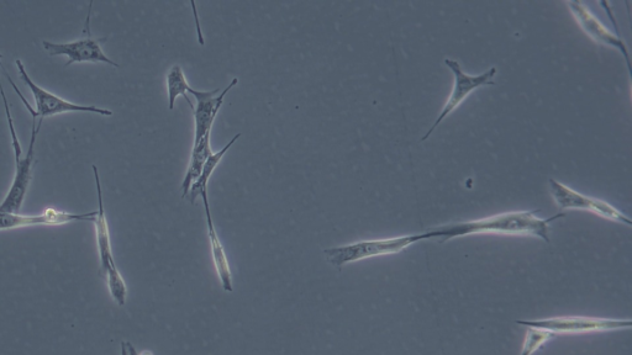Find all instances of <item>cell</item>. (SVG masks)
<instances>
[{
  "instance_id": "cell-8",
  "label": "cell",
  "mask_w": 632,
  "mask_h": 355,
  "mask_svg": "<svg viewBox=\"0 0 632 355\" xmlns=\"http://www.w3.org/2000/svg\"><path fill=\"white\" fill-rule=\"evenodd\" d=\"M445 65L454 73V88H452L450 97L447 99L445 107L442 108L439 118H437L434 125L431 126V129L428 131V134H426L421 141L428 140L430 135L437 129V126H439L447 116L460 108L463 102H466L472 93L476 92L479 88L494 86L495 84L494 77L495 74H497V68L495 67L489 68L487 72L478 74V76H470V74L463 72L460 63L455 60L447 58Z\"/></svg>"
},
{
  "instance_id": "cell-12",
  "label": "cell",
  "mask_w": 632,
  "mask_h": 355,
  "mask_svg": "<svg viewBox=\"0 0 632 355\" xmlns=\"http://www.w3.org/2000/svg\"><path fill=\"white\" fill-rule=\"evenodd\" d=\"M93 172L94 178H96L98 210L96 216L93 217L92 222L94 226H96L97 245L100 258V273H102L103 277H105L110 270L118 267L117 264H115L113 257L112 241H110L109 225L104 209L102 183H100L97 166H93Z\"/></svg>"
},
{
  "instance_id": "cell-7",
  "label": "cell",
  "mask_w": 632,
  "mask_h": 355,
  "mask_svg": "<svg viewBox=\"0 0 632 355\" xmlns=\"http://www.w3.org/2000/svg\"><path fill=\"white\" fill-rule=\"evenodd\" d=\"M92 5H89V13L86 20V28H84V34L87 36L84 39L66 42V44H54V42L44 41L42 46L49 52L50 56H66L68 62L65 67L73 65V63H107V65L119 68L118 63L104 54L103 44L107 42L108 37H102V39H96L91 33V14Z\"/></svg>"
},
{
  "instance_id": "cell-18",
  "label": "cell",
  "mask_w": 632,
  "mask_h": 355,
  "mask_svg": "<svg viewBox=\"0 0 632 355\" xmlns=\"http://www.w3.org/2000/svg\"><path fill=\"white\" fill-rule=\"evenodd\" d=\"M107 279L108 288L113 299L118 302L120 306L126 304V298H128V286H126L123 277L118 268L110 270V272L104 277Z\"/></svg>"
},
{
  "instance_id": "cell-11",
  "label": "cell",
  "mask_w": 632,
  "mask_h": 355,
  "mask_svg": "<svg viewBox=\"0 0 632 355\" xmlns=\"http://www.w3.org/2000/svg\"><path fill=\"white\" fill-rule=\"evenodd\" d=\"M97 211L89 214H71L52 208L46 209L44 213L35 216L21 214H0V231L23 229V227L39 225H65L73 221H93Z\"/></svg>"
},
{
  "instance_id": "cell-5",
  "label": "cell",
  "mask_w": 632,
  "mask_h": 355,
  "mask_svg": "<svg viewBox=\"0 0 632 355\" xmlns=\"http://www.w3.org/2000/svg\"><path fill=\"white\" fill-rule=\"evenodd\" d=\"M516 325L539 328L555 336L588 335V333L614 332L629 330L630 320L597 319L586 316H563L553 319L534 321H515Z\"/></svg>"
},
{
  "instance_id": "cell-6",
  "label": "cell",
  "mask_w": 632,
  "mask_h": 355,
  "mask_svg": "<svg viewBox=\"0 0 632 355\" xmlns=\"http://www.w3.org/2000/svg\"><path fill=\"white\" fill-rule=\"evenodd\" d=\"M549 184L552 199L562 210L587 211V213L597 215L605 220L618 222L621 225L629 227L632 225L628 216L607 201L578 193L555 179H550Z\"/></svg>"
},
{
  "instance_id": "cell-10",
  "label": "cell",
  "mask_w": 632,
  "mask_h": 355,
  "mask_svg": "<svg viewBox=\"0 0 632 355\" xmlns=\"http://www.w3.org/2000/svg\"><path fill=\"white\" fill-rule=\"evenodd\" d=\"M237 83H239V79L234 78L223 92H221L220 88L210 90V92H207V90L189 89L188 93L192 94L197 102L196 107L193 108L194 124H196L194 145H197L204 135L213 129L215 118H217L221 105H223L226 94L237 86Z\"/></svg>"
},
{
  "instance_id": "cell-14",
  "label": "cell",
  "mask_w": 632,
  "mask_h": 355,
  "mask_svg": "<svg viewBox=\"0 0 632 355\" xmlns=\"http://www.w3.org/2000/svg\"><path fill=\"white\" fill-rule=\"evenodd\" d=\"M210 139H212V130L208 131L203 139L193 146L191 161H189L186 177H184L182 183V198H187L192 185L197 182L200 174H202L204 164L213 155Z\"/></svg>"
},
{
  "instance_id": "cell-16",
  "label": "cell",
  "mask_w": 632,
  "mask_h": 355,
  "mask_svg": "<svg viewBox=\"0 0 632 355\" xmlns=\"http://www.w3.org/2000/svg\"><path fill=\"white\" fill-rule=\"evenodd\" d=\"M166 84L168 108H170V110L175 109L176 100L178 97H181V95L187 100V103L191 105L192 109L194 108L191 99L188 97L189 89L192 87L189 86L186 74H184L181 66H172L170 70H168L166 74Z\"/></svg>"
},
{
  "instance_id": "cell-17",
  "label": "cell",
  "mask_w": 632,
  "mask_h": 355,
  "mask_svg": "<svg viewBox=\"0 0 632 355\" xmlns=\"http://www.w3.org/2000/svg\"><path fill=\"white\" fill-rule=\"evenodd\" d=\"M526 328H528V331H526L525 341L520 355H533L539 351L540 348L544 347L547 342L556 337L549 331L539 330V328Z\"/></svg>"
},
{
  "instance_id": "cell-15",
  "label": "cell",
  "mask_w": 632,
  "mask_h": 355,
  "mask_svg": "<svg viewBox=\"0 0 632 355\" xmlns=\"http://www.w3.org/2000/svg\"><path fill=\"white\" fill-rule=\"evenodd\" d=\"M240 137L241 134H237L233 137V140H231L228 145L223 148V150L213 153V155L208 158L207 163L204 164L202 174H200L197 182L192 185V188L189 190L187 195L192 204H196L198 196H202L203 193L208 192L209 179L212 178L215 169L219 166V163L223 161L226 153H228L230 148L234 146V143L239 140Z\"/></svg>"
},
{
  "instance_id": "cell-20",
  "label": "cell",
  "mask_w": 632,
  "mask_h": 355,
  "mask_svg": "<svg viewBox=\"0 0 632 355\" xmlns=\"http://www.w3.org/2000/svg\"><path fill=\"white\" fill-rule=\"evenodd\" d=\"M0 58H2V55H0Z\"/></svg>"
},
{
  "instance_id": "cell-3",
  "label": "cell",
  "mask_w": 632,
  "mask_h": 355,
  "mask_svg": "<svg viewBox=\"0 0 632 355\" xmlns=\"http://www.w3.org/2000/svg\"><path fill=\"white\" fill-rule=\"evenodd\" d=\"M15 65H17L19 70V76L23 79V82L26 84V87L30 89V92L33 93V97L35 100V109L30 107L28 100L24 97L23 94L19 92L17 84H15L12 79L9 78L8 73L7 77L10 79V83L19 95L20 99L23 100L25 107L28 108L31 116H35V118H40V120H45L46 118H51V116L66 114V113H93L102 116H112L113 111L109 109L97 108L93 107V105H79L71 102H67V100L62 99L59 95H56L51 92H47L46 89L41 88L36 84L33 79L30 78L28 72H26V68L24 63L20 60L15 61Z\"/></svg>"
},
{
  "instance_id": "cell-2",
  "label": "cell",
  "mask_w": 632,
  "mask_h": 355,
  "mask_svg": "<svg viewBox=\"0 0 632 355\" xmlns=\"http://www.w3.org/2000/svg\"><path fill=\"white\" fill-rule=\"evenodd\" d=\"M0 95H2L5 114H7V121L12 136V146L14 148L15 156V172L12 185H10L9 192L5 195L3 203L0 204V214H20L21 206H23L26 193H28L31 179H33V167L35 161V143L38 140V135L44 123V120H40L38 124V118L33 116V126H31L30 145L28 153L23 157V150H21L20 141L18 139L17 131H15L14 120L8 104L7 95H5L3 84L0 82Z\"/></svg>"
},
{
  "instance_id": "cell-4",
  "label": "cell",
  "mask_w": 632,
  "mask_h": 355,
  "mask_svg": "<svg viewBox=\"0 0 632 355\" xmlns=\"http://www.w3.org/2000/svg\"><path fill=\"white\" fill-rule=\"evenodd\" d=\"M418 242H420L419 235L360 241L347 246L325 249L324 254L331 266L341 269L346 264L360 262L363 259L402 253Z\"/></svg>"
},
{
  "instance_id": "cell-13",
  "label": "cell",
  "mask_w": 632,
  "mask_h": 355,
  "mask_svg": "<svg viewBox=\"0 0 632 355\" xmlns=\"http://www.w3.org/2000/svg\"><path fill=\"white\" fill-rule=\"evenodd\" d=\"M202 199L205 208V214H207L208 222V235L210 241V248H212L213 261L215 270H217L218 277L221 285L226 291H233V274H231L230 264L228 256H226L225 249L219 240L217 231H215L213 216L210 213V205L208 199V192L202 194Z\"/></svg>"
},
{
  "instance_id": "cell-9",
  "label": "cell",
  "mask_w": 632,
  "mask_h": 355,
  "mask_svg": "<svg viewBox=\"0 0 632 355\" xmlns=\"http://www.w3.org/2000/svg\"><path fill=\"white\" fill-rule=\"evenodd\" d=\"M566 5L568 9H570L572 17L576 19L579 28L582 29L583 33L586 34L594 44L608 46L618 50L630 68L629 49L620 36H616L612 30H609L602 21L595 17L591 9L587 7V4L582 2H567Z\"/></svg>"
},
{
  "instance_id": "cell-1",
  "label": "cell",
  "mask_w": 632,
  "mask_h": 355,
  "mask_svg": "<svg viewBox=\"0 0 632 355\" xmlns=\"http://www.w3.org/2000/svg\"><path fill=\"white\" fill-rule=\"evenodd\" d=\"M536 211H509L484 217L481 220L452 222V224L434 227L424 233H420V241L437 240L444 243L455 240L458 237L472 235H499L536 237L547 243L551 242L550 227L553 221L562 219L566 214H557L549 219L537 217Z\"/></svg>"
},
{
  "instance_id": "cell-19",
  "label": "cell",
  "mask_w": 632,
  "mask_h": 355,
  "mask_svg": "<svg viewBox=\"0 0 632 355\" xmlns=\"http://www.w3.org/2000/svg\"><path fill=\"white\" fill-rule=\"evenodd\" d=\"M121 355H129L128 352H126V344L123 343V347H121Z\"/></svg>"
}]
</instances>
